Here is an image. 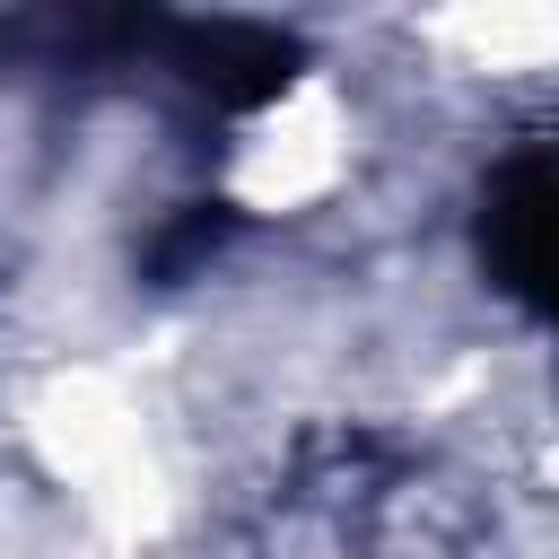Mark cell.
Wrapping results in <instances>:
<instances>
[{
  "instance_id": "cell-1",
  "label": "cell",
  "mask_w": 559,
  "mask_h": 559,
  "mask_svg": "<svg viewBox=\"0 0 559 559\" xmlns=\"http://www.w3.org/2000/svg\"><path fill=\"white\" fill-rule=\"evenodd\" d=\"M480 253H489L498 288H515L559 332V157L498 166V183L480 201Z\"/></svg>"
}]
</instances>
